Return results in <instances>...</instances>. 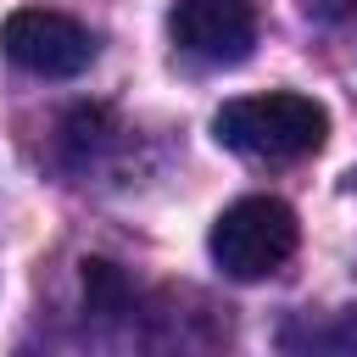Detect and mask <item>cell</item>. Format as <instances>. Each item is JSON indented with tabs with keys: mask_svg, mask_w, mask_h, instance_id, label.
<instances>
[{
	"mask_svg": "<svg viewBox=\"0 0 357 357\" xmlns=\"http://www.w3.org/2000/svg\"><path fill=\"white\" fill-rule=\"evenodd\" d=\"M0 50L11 67L33 73V78H78L95 61V33L67 11L22 6L0 22Z\"/></svg>",
	"mask_w": 357,
	"mask_h": 357,
	"instance_id": "3957f363",
	"label": "cell"
},
{
	"mask_svg": "<svg viewBox=\"0 0 357 357\" xmlns=\"http://www.w3.org/2000/svg\"><path fill=\"white\" fill-rule=\"evenodd\" d=\"M296 240H301V223L279 195H245L218 212L206 251L229 279H268L296 257Z\"/></svg>",
	"mask_w": 357,
	"mask_h": 357,
	"instance_id": "7a4b0ae2",
	"label": "cell"
},
{
	"mask_svg": "<svg viewBox=\"0 0 357 357\" xmlns=\"http://www.w3.org/2000/svg\"><path fill=\"white\" fill-rule=\"evenodd\" d=\"M212 134H218V145H229V151H240L251 162H301V156L324 151L329 112L312 95L268 89V95L223 100L212 112Z\"/></svg>",
	"mask_w": 357,
	"mask_h": 357,
	"instance_id": "6da1fadb",
	"label": "cell"
},
{
	"mask_svg": "<svg viewBox=\"0 0 357 357\" xmlns=\"http://www.w3.org/2000/svg\"><path fill=\"white\" fill-rule=\"evenodd\" d=\"M279 346L284 351H357V307L346 312H296L284 329H279Z\"/></svg>",
	"mask_w": 357,
	"mask_h": 357,
	"instance_id": "5b68a950",
	"label": "cell"
},
{
	"mask_svg": "<svg viewBox=\"0 0 357 357\" xmlns=\"http://www.w3.org/2000/svg\"><path fill=\"white\" fill-rule=\"evenodd\" d=\"M318 11H324L329 22H340V28H346V33L357 39V0H324Z\"/></svg>",
	"mask_w": 357,
	"mask_h": 357,
	"instance_id": "52a82bcc",
	"label": "cell"
},
{
	"mask_svg": "<svg viewBox=\"0 0 357 357\" xmlns=\"http://www.w3.org/2000/svg\"><path fill=\"white\" fill-rule=\"evenodd\" d=\"M167 33L201 67H240L257 50V6L251 0H173Z\"/></svg>",
	"mask_w": 357,
	"mask_h": 357,
	"instance_id": "277c9868",
	"label": "cell"
},
{
	"mask_svg": "<svg viewBox=\"0 0 357 357\" xmlns=\"http://www.w3.org/2000/svg\"><path fill=\"white\" fill-rule=\"evenodd\" d=\"M61 145H67V167H89L95 156H100V145H106V112H95V106H78L67 123H61Z\"/></svg>",
	"mask_w": 357,
	"mask_h": 357,
	"instance_id": "8992f818",
	"label": "cell"
}]
</instances>
